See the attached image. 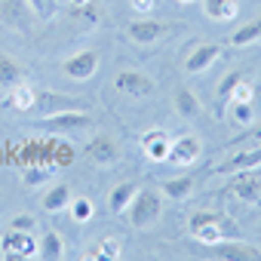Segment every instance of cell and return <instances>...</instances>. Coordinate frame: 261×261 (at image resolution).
I'll return each instance as SVG.
<instances>
[{
  "label": "cell",
  "instance_id": "cell-8",
  "mask_svg": "<svg viewBox=\"0 0 261 261\" xmlns=\"http://www.w3.org/2000/svg\"><path fill=\"white\" fill-rule=\"evenodd\" d=\"M169 31H172V25L157 22V19H136V22H129V25H126V37L133 40V43H142V46L163 40Z\"/></svg>",
  "mask_w": 261,
  "mask_h": 261
},
{
  "label": "cell",
  "instance_id": "cell-35",
  "mask_svg": "<svg viewBox=\"0 0 261 261\" xmlns=\"http://www.w3.org/2000/svg\"><path fill=\"white\" fill-rule=\"evenodd\" d=\"M71 4H74V7H86V4H89V0H71Z\"/></svg>",
  "mask_w": 261,
  "mask_h": 261
},
{
  "label": "cell",
  "instance_id": "cell-16",
  "mask_svg": "<svg viewBox=\"0 0 261 261\" xmlns=\"http://www.w3.org/2000/svg\"><path fill=\"white\" fill-rule=\"evenodd\" d=\"M172 108H175L185 120H194V117L203 111V105H200L197 92H194V89H188V86H178V89H175V95H172Z\"/></svg>",
  "mask_w": 261,
  "mask_h": 261
},
{
  "label": "cell",
  "instance_id": "cell-23",
  "mask_svg": "<svg viewBox=\"0 0 261 261\" xmlns=\"http://www.w3.org/2000/svg\"><path fill=\"white\" fill-rule=\"evenodd\" d=\"M209 224H233L224 212H218V209H197L194 215H191V221H188V230L194 233V230H200V227H209Z\"/></svg>",
  "mask_w": 261,
  "mask_h": 261
},
{
  "label": "cell",
  "instance_id": "cell-15",
  "mask_svg": "<svg viewBox=\"0 0 261 261\" xmlns=\"http://www.w3.org/2000/svg\"><path fill=\"white\" fill-rule=\"evenodd\" d=\"M25 65L19 59H13L10 53H0V89H13L19 83H25Z\"/></svg>",
  "mask_w": 261,
  "mask_h": 261
},
{
  "label": "cell",
  "instance_id": "cell-12",
  "mask_svg": "<svg viewBox=\"0 0 261 261\" xmlns=\"http://www.w3.org/2000/svg\"><path fill=\"white\" fill-rule=\"evenodd\" d=\"M258 166H261V145H258V148H246V151H240V154L227 157L224 163H218V166H215V172H218V175H233V172L258 169Z\"/></svg>",
  "mask_w": 261,
  "mask_h": 261
},
{
  "label": "cell",
  "instance_id": "cell-10",
  "mask_svg": "<svg viewBox=\"0 0 261 261\" xmlns=\"http://www.w3.org/2000/svg\"><path fill=\"white\" fill-rule=\"evenodd\" d=\"M200 154H203V142L191 133L172 139V145H169V163L172 166H194L200 160Z\"/></svg>",
  "mask_w": 261,
  "mask_h": 261
},
{
  "label": "cell",
  "instance_id": "cell-3",
  "mask_svg": "<svg viewBox=\"0 0 261 261\" xmlns=\"http://www.w3.org/2000/svg\"><path fill=\"white\" fill-rule=\"evenodd\" d=\"M0 252L7 261H25V258H37V237L34 230H10L0 240Z\"/></svg>",
  "mask_w": 261,
  "mask_h": 261
},
{
  "label": "cell",
  "instance_id": "cell-36",
  "mask_svg": "<svg viewBox=\"0 0 261 261\" xmlns=\"http://www.w3.org/2000/svg\"><path fill=\"white\" fill-rule=\"evenodd\" d=\"M181 4H194V0H181Z\"/></svg>",
  "mask_w": 261,
  "mask_h": 261
},
{
  "label": "cell",
  "instance_id": "cell-31",
  "mask_svg": "<svg viewBox=\"0 0 261 261\" xmlns=\"http://www.w3.org/2000/svg\"><path fill=\"white\" fill-rule=\"evenodd\" d=\"M28 7H31L40 19H53V16L59 13V4H56V0H28Z\"/></svg>",
  "mask_w": 261,
  "mask_h": 261
},
{
  "label": "cell",
  "instance_id": "cell-14",
  "mask_svg": "<svg viewBox=\"0 0 261 261\" xmlns=\"http://www.w3.org/2000/svg\"><path fill=\"white\" fill-rule=\"evenodd\" d=\"M139 181H120L117 188H111V194H108V209L114 212V215H123L126 209H129V203L136 200V194H139Z\"/></svg>",
  "mask_w": 261,
  "mask_h": 261
},
{
  "label": "cell",
  "instance_id": "cell-34",
  "mask_svg": "<svg viewBox=\"0 0 261 261\" xmlns=\"http://www.w3.org/2000/svg\"><path fill=\"white\" fill-rule=\"evenodd\" d=\"M129 7H133L136 13H151L157 7V0H129Z\"/></svg>",
  "mask_w": 261,
  "mask_h": 261
},
{
  "label": "cell",
  "instance_id": "cell-5",
  "mask_svg": "<svg viewBox=\"0 0 261 261\" xmlns=\"http://www.w3.org/2000/svg\"><path fill=\"white\" fill-rule=\"evenodd\" d=\"M98 65H101L98 49H80V53H74L62 62V74L71 77V80H89V77H95Z\"/></svg>",
  "mask_w": 261,
  "mask_h": 261
},
{
  "label": "cell",
  "instance_id": "cell-37",
  "mask_svg": "<svg viewBox=\"0 0 261 261\" xmlns=\"http://www.w3.org/2000/svg\"><path fill=\"white\" fill-rule=\"evenodd\" d=\"M258 230H261V224H258Z\"/></svg>",
  "mask_w": 261,
  "mask_h": 261
},
{
  "label": "cell",
  "instance_id": "cell-1",
  "mask_svg": "<svg viewBox=\"0 0 261 261\" xmlns=\"http://www.w3.org/2000/svg\"><path fill=\"white\" fill-rule=\"evenodd\" d=\"M160 215H163V194L154 191V188H139L136 200L126 209L129 224L136 230H148V227H154L160 221Z\"/></svg>",
  "mask_w": 261,
  "mask_h": 261
},
{
  "label": "cell",
  "instance_id": "cell-20",
  "mask_svg": "<svg viewBox=\"0 0 261 261\" xmlns=\"http://www.w3.org/2000/svg\"><path fill=\"white\" fill-rule=\"evenodd\" d=\"M10 105L16 111H34L37 108V89L31 83H19L10 89Z\"/></svg>",
  "mask_w": 261,
  "mask_h": 261
},
{
  "label": "cell",
  "instance_id": "cell-18",
  "mask_svg": "<svg viewBox=\"0 0 261 261\" xmlns=\"http://www.w3.org/2000/svg\"><path fill=\"white\" fill-rule=\"evenodd\" d=\"M203 13L212 22H230L240 16V0H203Z\"/></svg>",
  "mask_w": 261,
  "mask_h": 261
},
{
  "label": "cell",
  "instance_id": "cell-27",
  "mask_svg": "<svg viewBox=\"0 0 261 261\" xmlns=\"http://www.w3.org/2000/svg\"><path fill=\"white\" fill-rule=\"evenodd\" d=\"M92 215H95V206H92V200H86V197H77V200H71V218H74V221L86 224Z\"/></svg>",
  "mask_w": 261,
  "mask_h": 261
},
{
  "label": "cell",
  "instance_id": "cell-19",
  "mask_svg": "<svg viewBox=\"0 0 261 261\" xmlns=\"http://www.w3.org/2000/svg\"><path fill=\"white\" fill-rule=\"evenodd\" d=\"M65 255V243L56 230H43L37 237V258H49V261H59Z\"/></svg>",
  "mask_w": 261,
  "mask_h": 261
},
{
  "label": "cell",
  "instance_id": "cell-24",
  "mask_svg": "<svg viewBox=\"0 0 261 261\" xmlns=\"http://www.w3.org/2000/svg\"><path fill=\"white\" fill-rule=\"evenodd\" d=\"M240 80H246V71H240V68H237V71H227V74L221 77L218 92H215V95H218V108H221V111H224V105H227V98H230V92L237 89V83H240Z\"/></svg>",
  "mask_w": 261,
  "mask_h": 261
},
{
  "label": "cell",
  "instance_id": "cell-33",
  "mask_svg": "<svg viewBox=\"0 0 261 261\" xmlns=\"http://www.w3.org/2000/svg\"><path fill=\"white\" fill-rule=\"evenodd\" d=\"M98 249H101V258H120V255H123L117 240H101V243H98Z\"/></svg>",
  "mask_w": 261,
  "mask_h": 261
},
{
  "label": "cell",
  "instance_id": "cell-25",
  "mask_svg": "<svg viewBox=\"0 0 261 261\" xmlns=\"http://www.w3.org/2000/svg\"><path fill=\"white\" fill-rule=\"evenodd\" d=\"M224 111H230V120L237 123V126H252V117H255V108H252V101H230Z\"/></svg>",
  "mask_w": 261,
  "mask_h": 261
},
{
  "label": "cell",
  "instance_id": "cell-26",
  "mask_svg": "<svg viewBox=\"0 0 261 261\" xmlns=\"http://www.w3.org/2000/svg\"><path fill=\"white\" fill-rule=\"evenodd\" d=\"M0 19L13 22V25H25V10L19 0H0Z\"/></svg>",
  "mask_w": 261,
  "mask_h": 261
},
{
  "label": "cell",
  "instance_id": "cell-17",
  "mask_svg": "<svg viewBox=\"0 0 261 261\" xmlns=\"http://www.w3.org/2000/svg\"><path fill=\"white\" fill-rule=\"evenodd\" d=\"M197 188V178L194 175H178V178H166L160 181V194L169 197V200H188Z\"/></svg>",
  "mask_w": 261,
  "mask_h": 261
},
{
  "label": "cell",
  "instance_id": "cell-13",
  "mask_svg": "<svg viewBox=\"0 0 261 261\" xmlns=\"http://www.w3.org/2000/svg\"><path fill=\"white\" fill-rule=\"evenodd\" d=\"M169 145H172V136L163 133V129H151V133L142 139V148H145L148 160H154V163L169 160Z\"/></svg>",
  "mask_w": 261,
  "mask_h": 261
},
{
  "label": "cell",
  "instance_id": "cell-28",
  "mask_svg": "<svg viewBox=\"0 0 261 261\" xmlns=\"http://www.w3.org/2000/svg\"><path fill=\"white\" fill-rule=\"evenodd\" d=\"M53 175H56L53 166H40V169H37V166H28V169H25V181H28V185H43V181H49Z\"/></svg>",
  "mask_w": 261,
  "mask_h": 261
},
{
  "label": "cell",
  "instance_id": "cell-32",
  "mask_svg": "<svg viewBox=\"0 0 261 261\" xmlns=\"http://www.w3.org/2000/svg\"><path fill=\"white\" fill-rule=\"evenodd\" d=\"M246 142H252V145H261V123L249 126V129H246V136H237V139L230 142V148H237V145H246Z\"/></svg>",
  "mask_w": 261,
  "mask_h": 261
},
{
  "label": "cell",
  "instance_id": "cell-9",
  "mask_svg": "<svg viewBox=\"0 0 261 261\" xmlns=\"http://www.w3.org/2000/svg\"><path fill=\"white\" fill-rule=\"evenodd\" d=\"M209 249H212V258H218V261H258L261 258L258 246L243 243V240H230V237L215 243V246H209Z\"/></svg>",
  "mask_w": 261,
  "mask_h": 261
},
{
  "label": "cell",
  "instance_id": "cell-6",
  "mask_svg": "<svg viewBox=\"0 0 261 261\" xmlns=\"http://www.w3.org/2000/svg\"><path fill=\"white\" fill-rule=\"evenodd\" d=\"M227 194L243 200V203H261V172L258 169L233 172L227 181Z\"/></svg>",
  "mask_w": 261,
  "mask_h": 261
},
{
  "label": "cell",
  "instance_id": "cell-21",
  "mask_svg": "<svg viewBox=\"0 0 261 261\" xmlns=\"http://www.w3.org/2000/svg\"><path fill=\"white\" fill-rule=\"evenodd\" d=\"M71 206V188L62 181V185H53L46 194H43V209L46 212H62Z\"/></svg>",
  "mask_w": 261,
  "mask_h": 261
},
{
  "label": "cell",
  "instance_id": "cell-29",
  "mask_svg": "<svg viewBox=\"0 0 261 261\" xmlns=\"http://www.w3.org/2000/svg\"><path fill=\"white\" fill-rule=\"evenodd\" d=\"M252 98H255V86H252V83H249V77H246V80H240V83H237V89L230 92L227 105H230V101H252ZM227 105H224V108H227Z\"/></svg>",
  "mask_w": 261,
  "mask_h": 261
},
{
  "label": "cell",
  "instance_id": "cell-30",
  "mask_svg": "<svg viewBox=\"0 0 261 261\" xmlns=\"http://www.w3.org/2000/svg\"><path fill=\"white\" fill-rule=\"evenodd\" d=\"M7 227H10V230H37V218H34L31 212H19V215L10 218Z\"/></svg>",
  "mask_w": 261,
  "mask_h": 261
},
{
  "label": "cell",
  "instance_id": "cell-7",
  "mask_svg": "<svg viewBox=\"0 0 261 261\" xmlns=\"http://www.w3.org/2000/svg\"><path fill=\"white\" fill-rule=\"evenodd\" d=\"M114 86L126 95H136V98H145V95H154L157 92V80L145 71H133V68H126V71H117L114 77Z\"/></svg>",
  "mask_w": 261,
  "mask_h": 261
},
{
  "label": "cell",
  "instance_id": "cell-22",
  "mask_svg": "<svg viewBox=\"0 0 261 261\" xmlns=\"http://www.w3.org/2000/svg\"><path fill=\"white\" fill-rule=\"evenodd\" d=\"M255 40H261V16H255L252 22L240 25V28L227 37L230 46H249V43H255Z\"/></svg>",
  "mask_w": 261,
  "mask_h": 261
},
{
  "label": "cell",
  "instance_id": "cell-2",
  "mask_svg": "<svg viewBox=\"0 0 261 261\" xmlns=\"http://www.w3.org/2000/svg\"><path fill=\"white\" fill-rule=\"evenodd\" d=\"M83 157H86L92 166H114V163H120V157H123V148H120V142H117L114 136H108V133H98V136H92V139L86 142V148H83Z\"/></svg>",
  "mask_w": 261,
  "mask_h": 261
},
{
  "label": "cell",
  "instance_id": "cell-4",
  "mask_svg": "<svg viewBox=\"0 0 261 261\" xmlns=\"http://www.w3.org/2000/svg\"><path fill=\"white\" fill-rule=\"evenodd\" d=\"M40 126L49 129V133H86L92 126V117L83 108H71V111H59V114L43 117Z\"/></svg>",
  "mask_w": 261,
  "mask_h": 261
},
{
  "label": "cell",
  "instance_id": "cell-11",
  "mask_svg": "<svg viewBox=\"0 0 261 261\" xmlns=\"http://www.w3.org/2000/svg\"><path fill=\"white\" fill-rule=\"evenodd\" d=\"M221 56H224V46H221V43H200V46L191 49V56L185 59V71H188V74H203V71H209Z\"/></svg>",
  "mask_w": 261,
  "mask_h": 261
}]
</instances>
